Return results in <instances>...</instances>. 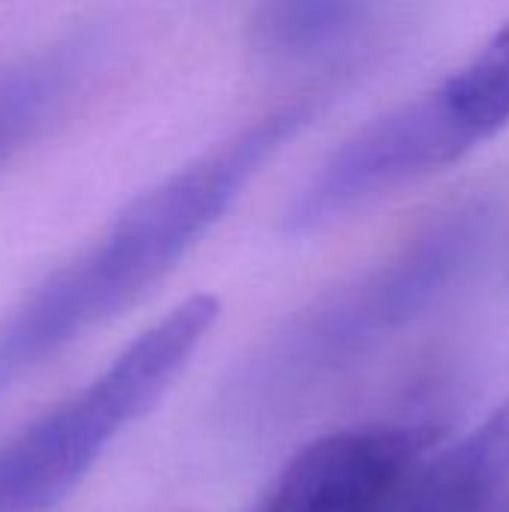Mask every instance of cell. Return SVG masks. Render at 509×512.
I'll list each match as a JSON object with an SVG mask.
<instances>
[{
    "label": "cell",
    "mask_w": 509,
    "mask_h": 512,
    "mask_svg": "<svg viewBox=\"0 0 509 512\" xmlns=\"http://www.w3.org/2000/svg\"><path fill=\"white\" fill-rule=\"evenodd\" d=\"M306 117V105L270 111L141 192L87 252L42 282L6 321L0 330V384L135 306L222 219Z\"/></svg>",
    "instance_id": "6da1fadb"
},
{
    "label": "cell",
    "mask_w": 509,
    "mask_h": 512,
    "mask_svg": "<svg viewBox=\"0 0 509 512\" xmlns=\"http://www.w3.org/2000/svg\"><path fill=\"white\" fill-rule=\"evenodd\" d=\"M509 123V24L432 90L351 135L288 207L291 234H315L348 213L435 174Z\"/></svg>",
    "instance_id": "7a4b0ae2"
},
{
    "label": "cell",
    "mask_w": 509,
    "mask_h": 512,
    "mask_svg": "<svg viewBox=\"0 0 509 512\" xmlns=\"http://www.w3.org/2000/svg\"><path fill=\"white\" fill-rule=\"evenodd\" d=\"M498 512H509V501H507V504H504V507H501V510H498Z\"/></svg>",
    "instance_id": "52a82bcc"
},
{
    "label": "cell",
    "mask_w": 509,
    "mask_h": 512,
    "mask_svg": "<svg viewBox=\"0 0 509 512\" xmlns=\"http://www.w3.org/2000/svg\"><path fill=\"white\" fill-rule=\"evenodd\" d=\"M366 15L354 3H276L255 18V39L270 54H312L342 42Z\"/></svg>",
    "instance_id": "8992f818"
},
{
    "label": "cell",
    "mask_w": 509,
    "mask_h": 512,
    "mask_svg": "<svg viewBox=\"0 0 509 512\" xmlns=\"http://www.w3.org/2000/svg\"><path fill=\"white\" fill-rule=\"evenodd\" d=\"M441 444L435 426L372 423L306 444L258 512H417V474Z\"/></svg>",
    "instance_id": "277c9868"
},
{
    "label": "cell",
    "mask_w": 509,
    "mask_h": 512,
    "mask_svg": "<svg viewBox=\"0 0 509 512\" xmlns=\"http://www.w3.org/2000/svg\"><path fill=\"white\" fill-rule=\"evenodd\" d=\"M69 72V63L48 57L0 75V162L39 135L63 102Z\"/></svg>",
    "instance_id": "5b68a950"
},
{
    "label": "cell",
    "mask_w": 509,
    "mask_h": 512,
    "mask_svg": "<svg viewBox=\"0 0 509 512\" xmlns=\"http://www.w3.org/2000/svg\"><path fill=\"white\" fill-rule=\"evenodd\" d=\"M222 303L195 294L132 339L81 393L0 444V512H51L90 474L120 429L150 414L186 369Z\"/></svg>",
    "instance_id": "3957f363"
}]
</instances>
